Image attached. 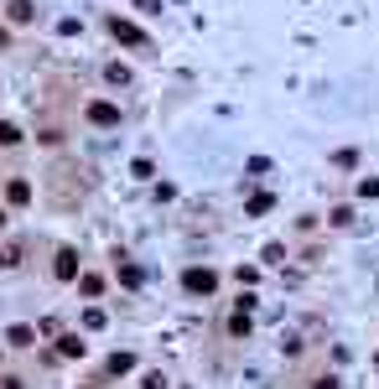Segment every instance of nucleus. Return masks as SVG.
<instances>
[{
    "label": "nucleus",
    "instance_id": "nucleus-1",
    "mask_svg": "<svg viewBox=\"0 0 379 389\" xmlns=\"http://www.w3.org/2000/svg\"><path fill=\"white\" fill-rule=\"evenodd\" d=\"M182 291H187V296H213V291H218V275L208 270V265H203V270L192 265V270H182Z\"/></svg>",
    "mask_w": 379,
    "mask_h": 389
},
{
    "label": "nucleus",
    "instance_id": "nucleus-2",
    "mask_svg": "<svg viewBox=\"0 0 379 389\" xmlns=\"http://www.w3.org/2000/svg\"><path fill=\"white\" fill-rule=\"evenodd\" d=\"M84 114H88V125H99V130H114V125H120V104H109V99H94Z\"/></svg>",
    "mask_w": 379,
    "mask_h": 389
},
{
    "label": "nucleus",
    "instance_id": "nucleus-3",
    "mask_svg": "<svg viewBox=\"0 0 379 389\" xmlns=\"http://www.w3.org/2000/svg\"><path fill=\"white\" fill-rule=\"evenodd\" d=\"M109 37L125 42V47H146V32H140L135 21H125V16H109Z\"/></svg>",
    "mask_w": 379,
    "mask_h": 389
},
{
    "label": "nucleus",
    "instance_id": "nucleus-4",
    "mask_svg": "<svg viewBox=\"0 0 379 389\" xmlns=\"http://www.w3.org/2000/svg\"><path fill=\"white\" fill-rule=\"evenodd\" d=\"M52 275H58V280H78V254H73V249H58V260H52Z\"/></svg>",
    "mask_w": 379,
    "mask_h": 389
},
{
    "label": "nucleus",
    "instance_id": "nucleus-5",
    "mask_svg": "<svg viewBox=\"0 0 379 389\" xmlns=\"http://www.w3.org/2000/svg\"><path fill=\"white\" fill-rule=\"evenodd\" d=\"M6 16H11V26H26V21L36 16V6H32V0H11V6H6Z\"/></svg>",
    "mask_w": 379,
    "mask_h": 389
},
{
    "label": "nucleus",
    "instance_id": "nucleus-6",
    "mask_svg": "<svg viewBox=\"0 0 379 389\" xmlns=\"http://www.w3.org/2000/svg\"><path fill=\"white\" fill-rule=\"evenodd\" d=\"M6 203H11V208H26V203H32V182H21V177H16V182L6 187Z\"/></svg>",
    "mask_w": 379,
    "mask_h": 389
},
{
    "label": "nucleus",
    "instance_id": "nucleus-7",
    "mask_svg": "<svg viewBox=\"0 0 379 389\" xmlns=\"http://www.w3.org/2000/svg\"><path fill=\"white\" fill-rule=\"evenodd\" d=\"M250 327H255V322H250V306L239 301V312L229 317V332H234V338H250Z\"/></svg>",
    "mask_w": 379,
    "mask_h": 389
},
{
    "label": "nucleus",
    "instance_id": "nucleus-8",
    "mask_svg": "<svg viewBox=\"0 0 379 389\" xmlns=\"http://www.w3.org/2000/svg\"><path fill=\"white\" fill-rule=\"evenodd\" d=\"M6 343H11V348H32V343H36V332H32V327H11V332H6Z\"/></svg>",
    "mask_w": 379,
    "mask_h": 389
},
{
    "label": "nucleus",
    "instance_id": "nucleus-9",
    "mask_svg": "<svg viewBox=\"0 0 379 389\" xmlns=\"http://www.w3.org/2000/svg\"><path fill=\"white\" fill-rule=\"evenodd\" d=\"M58 353H62V358H84V343H78V332H68V338H58Z\"/></svg>",
    "mask_w": 379,
    "mask_h": 389
},
{
    "label": "nucleus",
    "instance_id": "nucleus-10",
    "mask_svg": "<svg viewBox=\"0 0 379 389\" xmlns=\"http://www.w3.org/2000/svg\"><path fill=\"white\" fill-rule=\"evenodd\" d=\"M78 291H84V296H99V291H104V275H78Z\"/></svg>",
    "mask_w": 379,
    "mask_h": 389
},
{
    "label": "nucleus",
    "instance_id": "nucleus-11",
    "mask_svg": "<svg viewBox=\"0 0 379 389\" xmlns=\"http://www.w3.org/2000/svg\"><path fill=\"white\" fill-rule=\"evenodd\" d=\"M104 78H109L114 88H125V84H130V68H120V62H109V68H104Z\"/></svg>",
    "mask_w": 379,
    "mask_h": 389
},
{
    "label": "nucleus",
    "instance_id": "nucleus-12",
    "mask_svg": "<svg viewBox=\"0 0 379 389\" xmlns=\"http://www.w3.org/2000/svg\"><path fill=\"white\" fill-rule=\"evenodd\" d=\"M270 203H276L270 192H255V197H250V218H260V213H270Z\"/></svg>",
    "mask_w": 379,
    "mask_h": 389
},
{
    "label": "nucleus",
    "instance_id": "nucleus-13",
    "mask_svg": "<svg viewBox=\"0 0 379 389\" xmlns=\"http://www.w3.org/2000/svg\"><path fill=\"white\" fill-rule=\"evenodd\" d=\"M104 369H109V374H130V369H135V358H130V353H114Z\"/></svg>",
    "mask_w": 379,
    "mask_h": 389
},
{
    "label": "nucleus",
    "instance_id": "nucleus-14",
    "mask_svg": "<svg viewBox=\"0 0 379 389\" xmlns=\"http://www.w3.org/2000/svg\"><path fill=\"white\" fill-rule=\"evenodd\" d=\"M0 145H21V130L11 119H0Z\"/></svg>",
    "mask_w": 379,
    "mask_h": 389
},
{
    "label": "nucleus",
    "instance_id": "nucleus-15",
    "mask_svg": "<svg viewBox=\"0 0 379 389\" xmlns=\"http://www.w3.org/2000/svg\"><path fill=\"white\" fill-rule=\"evenodd\" d=\"M84 327H88V332L104 327V312H99V306H88V312H84Z\"/></svg>",
    "mask_w": 379,
    "mask_h": 389
},
{
    "label": "nucleus",
    "instance_id": "nucleus-16",
    "mask_svg": "<svg viewBox=\"0 0 379 389\" xmlns=\"http://www.w3.org/2000/svg\"><path fill=\"white\" fill-rule=\"evenodd\" d=\"M0 265H6V270H16V265H21V249H16V244L0 249Z\"/></svg>",
    "mask_w": 379,
    "mask_h": 389
},
{
    "label": "nucleus",
    "instance_id": "nucleus-17",
    "mask_svg": "<svg viewBox=\"0 0 379 389\" xmlns=\"http://www.w3.org/2000/svg\"><path fill=\"white\" fill-rule=\"evenodd\" d=\"M359 197H379V177H364L359 182Z\"/></svg>",
    "mask_w": 379,
    "mask_h": 389
},
{
    "label": "nucleus",
    "instance_id": "nucleus-18",
    "mask_svg": "<svg viewBox=\"0 0 379 389\" xmlns=\"http://www.w3.org/2000/svg\"><path fill=\"white\" fill-rule=\"evenodd\" d=\"M135 11H146V16H156V11H161V0H135Z\"/></svg>",
    "mask_w": 379,
    "mask_h": 389
},
{
    "label": "nucleus",
    "instance_id": "nucleus-19",
    "mask_svg": "<svg viewBox=\"0 0 379 389\" xmlns=\"http://www.w3.org/2000/svg\"><path fill=\"white\" fill-rule=\"evenodd\" d=\"M317 389H338V384H333V379H317Z\"/></svg>",
    "mask_w": 379,
    "mask_h": 389
},
{
    "label": "nucleus",
    "instance_id": "nucleus-20",
    "mask_svg": "<svg viewBox=\"0 0 379 389\" xmlns=\"http://www.w3.org/2000/svg\"><path fill=\"white\" fill-rule=\"evenodd\" d=\"M6 223H11V213H6V208H0V229H6Z\"/></svg>",
    "mask_w": 379,
    "mask_h": 389
}]
</instances>
